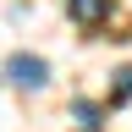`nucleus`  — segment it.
I'll return each instance as SVG.
<instances>
[{"label":"nucleus","mask_w":132,"mask_h":132,"mask_svg":"<svg viewBox=\"0 0 132 132\" xmlns=\"http://www.w3.org/2000/svg\"><path fill=\"white\" fill-rule=\"evenodd\" d=\"M66 16L77 28H99V22H110V0H66Z\"/></svg>","instance_id":"nucleus-2"},{"label":"nucleus","mask_w":132,"mask_h":132,"mask_svg":"<svg viewBox=\"0 0 132 132\" xmlns=\"http://www.w3.org/2000/svg\"><path fill=\"white\" fill-rule=\"evenodd\" d=\"M72 121H77V132H105V105L99 99H72Z\"/></svg>","instance_id":"nucleus-3"},{"label":"nucleus","mask_w":132,"mask_h":132,"mask_svg":"<svg viewBox=\"0 0 132 132\" xmlns=\"http://www.w3.org/2000/svg\"><path fill=\"white\" fill-rule=\"evenodd\" d=\"M6 77H11V88L39 94V88H50V61L33 50H16V55H6Z\"/></svg>","instance_id":"nucleus-1"},{"label":"nucleus","mask_w":132,"mask_h":132,"mask_svg":"<svg viewBox=\"0 0 132 132\" xmlns=\"http://www.w3.org/2000/svg\"><path fill=\"white\" fill-rule=\"evenodd\" d=\"M127 99H132V66L110 72V105H127Z\"/></svg>","instance_id":"nucleus-4"}]
</instances>
